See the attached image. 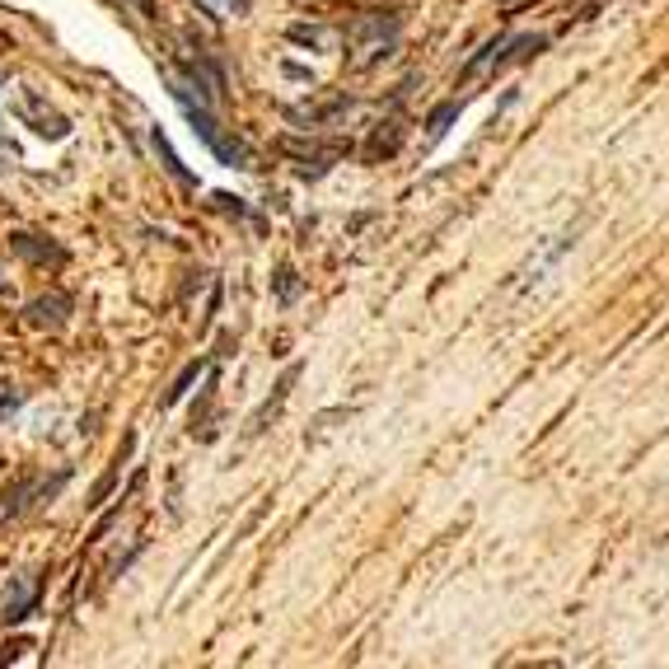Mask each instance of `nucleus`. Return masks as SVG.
I'll return each mask as SVG.
<instances>
[{"mask_svg": "<svg viewBox=\"0 0 669 669\" xmlns=\"http://www.w3.org/2000/svg\"><path fill=\"white\" fill-rule=\"evenodd\" d=\"M169 80V94H174V104L183 108V117L192 122V131L207 141V150L221 164H230V169H254V160H248V150L239 145V141H230V137H221V127H215V117L207 113V104H197V98L188 94V85L183 80H174V75H164Z\"/></svg>", "mask_w": 669, "mask_h": 669, "instance_id": "1", "label": "nucleus"}, {"mask_svg": "<svg viewBox=\"0 0 669 669\" xmlns=\"http://www.w3.org/2000/svg\"><path fill=\"white\" fill-rule=\"evenodd\" d=\"M10 113L20 117L33 137H43V141H66V137H71V117L57 113L38 90H20V94H14Z\"/></svg>", "mask_w": 669, "mask_h": 669, "instance_id": "2", "label": "nucleus"}, {"mask_svg": "<svg viewBox=\"0 0 669 669\" xmlns=\"http://www.w3.org/2000/svg\"><path fill=\"white\" fill-rule=\"evenodd\" d=\"M295 375L300 371H286V375H281V384H277V394L272 398H267V403L254 412V416H248V431H244V441H258L262 436V431L267 426H272V416L281 412V408H286V398H291V384H295Z\"/></svg>", "mask_w": 669, "mask_h": 669, "instance_id": "3", "label": "nucleus"}, {"mask_svg": "<svg viewBox=\"0 0 669 669\" xmlns=\"http://www.w3.org/2000/svg\"><path fill=\"white\" fill-rule=\"evenodd\" d=\"M66 314H71V300H66L61 291H52V295H38L28 305V324L33 328H61Z\"/></svg>", "mask_w": 669, "mask_h": 669, "instance_id": "4", "label": "nucleus"}, {"mask_svg": "<svg viewBox=\"0 0 669 669\" xmlns=\"http://www.w3.org/2000/svg\"><path fill=\"white\" fill-rule=\"evenodd\" d=\"M33 605H38L33 585L24 576H10V585H5V623H24V618L33 613Z\"/></svg>", "mask_w": 669, "mask_h": 669, "instance_id": "5", "label": "nucleus"}, {"mask_svg": "<svg viewBox=\"0 0 669 669\" xmlns=\"http://www.w3.org/2000/svg\"><path fill=\"white\" fill-rule=\"evenodd\" d=\"M33 501V478H14L5 492H0V525H10L14 515H24V506Z\"/></svg>", "mask_w": 669, "mask_h": 669, "instance_id": "6", "label": "nucleus"}, {"mask_svg": "<svg viewBox=\"0 0 669 669\" xmlns=\"http://www.w3.org/2000/svg\"><path fill=\"white\" fill-rule=\"evenodd\" d=\"M10 248H14V254H24L28 262H61V248L57 244H38L33 234H14Z\"/></svg>", "mask_w": 669, "mask_h": 669, "instance_id": "7", "label": "nucleus"}, {"mask_svg": "<svg viewBox=\"0 0 669 669\" xmlns=\"http://www.w3.org/2000/svg\"><path fill=\"white\" fill-rule=\"evenodd\" d=\"M150 141H155V150H160V160H164V169H169L178 183H183V188H197V178L188 174V169H183V160L174 155V145H169V137H164V131L155 127V137H150Z\"/></svg>", "mask_w": 669, "mask_h": 669, "instance_id": "8", "label": "nucleus"}, {"mask_svg": "<svg viewBox=\"0 0 669 669\" xmlns=\"http://www.w3.org/2000/svg\"><path fill=\"white\" fill-rule=\"evenodd\" d=\"M202 371H207V361H202V356H197V361H188V365H183V375L174 379V389H169V394H164V408H174V403H178V398H183V394H188V389H192V384H197V375H202Z\"/></svg>", "mask_w": 669, "mask_h": 669, "instance_id": "9", "label": "nucleus"}, {"mask_svg": "<svg viewBox=\"0 0 669 669\" xmlns=\"http://www.w3.org/2000/svg\"><path fill=\"white\" fill-rule=\"evenodd\" d=\"M66 482H71V468H61V473H57L52 482H43V488H33V501H43V506H47V501H52V496L66 488Z\"/></svg>", "mask_w": 669, "mask_h": 669, "instance_id": "10", "label": "nucleus"}, {"mask_svg": "<svg viewBox=\"0 0 669 669\" xmlns=\"http://www.w3.org/2000/svg\"><path fill=\"white\" fill-rule=\"evenodd\" d=\"M295 272H291V267H281V272H277V295H281V305H286V300H295Z\"/></svg>", "mask_w": 669, "mask_h": 669, "instance_id": "11", "label": "nucleus"}, {"mask_svg": "<svg viewBox=\"0 0 669 669\" xmlns=\"http://www.w3.org/2000/svg\"><path fill=\"white\" fill-rule=\"evenodd\" d=\"M459 108L455 104H445V108H436V117H431V137H445V127H449V117H455Z\"/></svg>", "mask_w": 669, "mask_h": 669, "instance_id": "12", "label": "nucleus"}, {"mask_svg": "<svg viewBox=\"0 0 669 669\" xmlns=\"http://www.w3.org/2000/svg\"><path fill=\"white\" fill-rule=\"evenodd\" d=\"M20 408H24V394H14V389H0V416L20 412Z\"/></svg>", "mask_w": 669, "mask_h": 669, "instance_id": "13", "label": "nucleus"}, {"mask_svg": "<svg viewBox=\"0 0 669 669\" xmlns=\"http://www.w3.org/2000/svg\"><path fill=\"white\" fill-rule=\"evenodd\" d=\"M0 305H10V286H5V281H0Z\"/></svg>", "mask_w": 669, "mask_h": 669, "instance_id": "14", "label": "nucleus"}]
</instances>
